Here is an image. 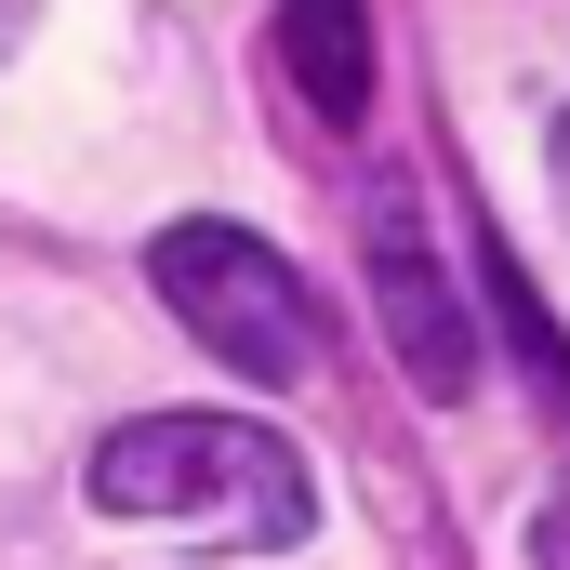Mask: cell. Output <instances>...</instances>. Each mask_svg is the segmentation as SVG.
Segmentation results:
<instances>
[{
    "label": "cell",
    "instance_id": "ba28073f",
    "mask_svg": "<svg viewBox=\"0 0 570 570\" xmlns=\"http://www.w3.org/2000/svg\"><path fill=\"white\" fill-rule=\"evenodd\" d=\"M558 199H570V120H558Z\"/></svg>",
    "mask_w": 570,
    "mask_h": 570
},
{
    "label": "cell",
    "instance_id": "3957f363",
    "mask_svg": "<svg viewBox=\"0 0 570 570\" xmlns=\"http://www.w3.org/2000/svg\"><path fill=\"white\" fill-rule=\"evenodd\" d=\"M358 266H372V332L399 345V372H412L425 399H478V318H464V292H451V266H438V239H425L412 173L372 186V213H358Z\"/></svg>",
    "mask_w": 570,
    "mask_h": 570
},
{
    "label": "cell",
    "instance_id": "7a4b0ae2",
    "mask_svg": "<svg viewBox=\"0 0 570 570\" xmlns=\"http://www.w3.org/2000/svg\"><path fill=\"white\" fill-rule=\"evenodd\" d=\"M146 279H159V305L186 318V345H213V358L253 372V385H292V372L318 358V305H305V279H292L253 226L186 213V226L146 239Z\"/></svg>",
    "mask_w": 570,
    "mask_h": 570
},
{
    "label": "cell",
    "instance_id": "277c9868",
    "mask_svg": "<svg viewBox=\"0 0 570 570\" xmlns=\"http://www.w3.org/2000/svg\"><path fill=\"white\" fill-rule=\"evenodd\" d=\"M279 67L305 94V120L358 134L372 120V0H279Z\"/></svg>",
    "mask_w": 570,
    "mask_h": 570
},
{
    "label": "cell",
    "instance_id": "6da1fadb",
    "mask_svg": "<svg viewBox=\"0 0 570 570\" xmlns=\"http://www.w3.org/2000/svg\"><path fill=\"white\" fill-rule=\"evenodd\" d=\"M94 504L146 518V531H186V544H305L318 531V478L279 425L253 412H134V425L94 438Z\"/></svg>",
    "mask_w": 570,
    "mask_h": 570
},
{
    "label": "cell",
    "instance_id": "52a82bcc",
    "mask_svg": "<svg viewBox=\"0 0 570 570\" xmlns=\"http://www.w3.org/2000/svg\"><path fill=\"white\" fill-rule=\"evenodd\" d=\"M27 27H40V0H0V53H13V40H27Z\"/></svg>",
    "mask_w": 570,
    "mask_h": 570
},
{
    "label": "cell",
    "instance_id": "5b68a950",
    "mask_svg": "<svg viewBox=\"0 0 570 570\" xmlns=\"http://www.w3.org/2000/svg\"><path fill=\"white\" fill-rule=\"evenodd\" d=\"M478 279H491V305H504V332H518V358H531V385H544V412H570V345H558V318H544V292L518 279V253H504V239H478Z\"/></svg>",
    "mask_w": 570,
    "mask_h": 570
},
{
    "label": "cell",
    "instance_id": "8992f818",
    "mask_svg": "<svg viewBox=\"0 0 570 570\" xmlns=\"http://www.w3.org/2000/svg\"><path fill=\"white\" fill-rule=\"evenodd\" d=\"M531 570H570V464H558V491H544V518H531Z\"/></svg>",
    "mask_w": 570,
    "mask_h": 570
}]
</instances>
